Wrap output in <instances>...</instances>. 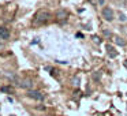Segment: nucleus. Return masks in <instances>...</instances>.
Here are the masks:
<instances>
[{
    "mask_svg": "<svg viewBox=\"0 0 127 116\" xmlns=\"http://www.w3.org/2000/svg\"><path fill=\"white\" fill-rule=\"evenodd\" d=\"M102 17H104V19H105V21L111 22V21L113 19V11L109 8V7H107V8L102 10Z\"/></svg>",
    "mask_w": 127,
    "mask_h": 116,
    "instance_id": "3",
    "label": "nucleus"
},
{
    "mask_svg": "<svg viewBox=\"0 0 127 116\" xmlns=\"http://www.w3.org/2000/svg\"><path fill=\"white\" fill-rule=\"evenodd\" d=\"M32 81L30 79H22L21 81V87H25V89H32Z\"/></svg>",
    "mask_w": 127,
    "mask_h": 116,
    "instance_id": "5",
    "label": "nucleus"
},
{
    "mask_svg": "<svg viewBox=\"0 0 127 116\" xmlns=\"http://www.w3.org/2000/svg\"><path fill=\"white\" fill-rule=\"evenodd\" d=\"M98 3H100V6H102L104 4V0H98Z\"/></svg>",
    "mask_w": 127,
    "mask_h": 116,
    "instance_id": "10",
    "label": "nucleus"
},
{
    "mask_svg": "<svg viewBox=\"0 0 127 116\" xmlns=\"http://www.w3.org/2000/svg\"><path fill=\"white\" fill-rule=\"evenodd\" d=\"M26 96L30 97V98H33V100H36V101H42V100H44V94H41L37 90H30V89H29Z\"/></svg>",
    "mask_w": 127,
    "mask_h": 116,
    "instance_id": "2",
    "label": "nucleus"
},
{
    "mask_svg": "<svg viewBox=\"0 0 127 116\" xmlns=\"http://www.w3.org/2000/svg\"><path fill=\"white\" fill-rule=\"evenodd\" d=\"M49 21V12L47 10H40L34 17V25H44Z\"/></svg>",
    "mask_w": 127,
    "mask_h": 116,
    "instance_id": "1",
    "label": "nucleus"
},
{
    "mask_svg": "<svg viewBox=\"0 0 127 116\" xmlns=\"http://www.w3.org/2000/svg\"><path fill=\"white\" fill-rule=\"evenodd\" d=\"M58 18H59V19H60V18H62V19H66V18H67V12L64 11V10L59 11V12H58Z\"/></svg>",
    "mask_w": 127,
    "mask_h": 116,
    "instance_id": "6",
    "label": "nucleus"
},
{
    "mask_svg": "<svg viewBox=\"0 0 127 116\" xmlns=\"http://www.w3.org/2000/svg\"><path fill=\"white\" fill-rule=\"evenodd\" d=\"M93 40L97 42V44H100V40H98V37H97V36H94V37H93Z\"/></svg>",
    "mask_w": 127,
    "mask_h": 116,
    "instance_id": "9",
    "label": "nucleus"
},
{
    "mask_svg": "<svg viewBox=\"0 0 127 116\" xmlns=\"http://www.w3.org/2000/svg\"><path fill=\"white\" fill-rule=\"evenodd\" d=\"M0 38L1 40H8L10 38V30L7 28H4V26L0 28Z\"/></svg>",
    "mask_w": 127,
    "mask_h": 116,
    "instance_id": "4",
    "label": "nucleus"
},
{
    "mask_svg": "<svg viewBox=\"0 0 127 116\" xmlns=\"http://www.w3.org/2000/svg\"><path fill=\"white\" fill-rule=\"evenodd\" d=\"M115 42L118 45H120V47H123V45H124V41L120 38V37H118V36H115Z\"/></svg>",
    "mask_w": 127,
    "mask_h": 116,
    "instance_id": "7",
    "label": "nucleus"
},
{
    "mask_svg": "<svg viewBox=\"0 0 127 116\" xmlns=\"http://www.w3.org/2000/svg\"><path fill=\"white\" fill-rule=\"evenodd\" d=\"M119 15H120V21H122V22H124V21H126V18H124V15L122 14V12H120Z\"/></svg>",
    "mask_w": 127,
    "mask_h": 116,
    "instance_id": "8",
    "label": "nucleus"
}]
</instances>
